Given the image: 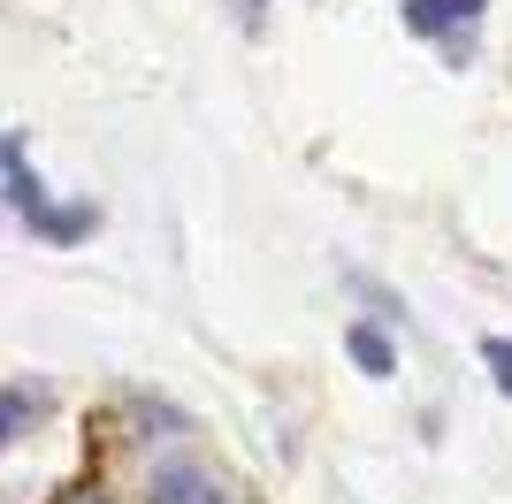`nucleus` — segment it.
Listing matches in <instances>:
<instances>
[{"label":"nucleus","instance_id":"nucleus-1","mask_svg":"<svg viewBox=\"0 0 512 504\" xmlns=\"http://www.w3.org/2000/svg\"><path fill=\"white\" fill-rule=\"evenodd\" d=\"M138 497L146 504H230V482L199 466L192 451H161V459L138 466Z\"/></svg>","mask_w":512,"mask_h":504},{"label":"nucleus","instance_id":"nucleus-2","mask_svg":"<svg viewBox=\"0 0 512 504\" xmlns=\"http://www.w3.org/2000/svg\"><path fill=\"white\" fill-rule=\"evenodd\" d=\"M482 8H490V0H406V31L413 39H444L451 62H467Z\"/></svg>","mask_w":512,"mask_h":504},{"label":"nucleus","instance_id":"nucleus-3","mask_svg":"<svg viewBox=\"0 0 512 504\" xmlns=\"http://www.w3.org/2000/svg\"><path fill=\"white\" fill-rule=\"evenodd\" d=\"M0 176H8V207H16L23 222H46V214H54V199H46V184H39V168L23 161V130H8V138H0Z\"/></svg>","mask_w":512,"mask_h":504},{"label":"nucleus","instance_id":"nucleus-4","mask_svg":"<svg viewBox=\"0 0 512 504\" xmlns=\"http://www.w3.org/2000/svg\"><path fill=\"white\" fill-rule=\"evenodd\" d=\"M344 352H352V367H360V375H398V344H390L383 329H375V321H352V329H344Z\"/></svg>","mask_w":512,"mask_h":504},{"label":"nucleus","instance_id":"nucleus-5","mask_svg":"<svg viewBox=\"0 0 512 504\" xmlns=\"http://www.w3.org/2000/svg\"><path fill=\"white\" fill-rule=\"evenodd\" d=\"M31 420H39V390H31V382H8V398H0V443H23L31 436Z\"/></svg>","mask_w":512,"mask_h":504},{"label":"nucleus","instance_id":"nucleus-6","mask_svg":"<svg viewBox=\"0 0 512 504\" xmlns=\"http://www.w3.org/2000/svg\"><path fill=\"white\" fill-rule=\"evenodd\" d=\"M92 222H100V207H54L46 222H31V237H46V245H77V237H92Z\"/></svg>","mask_w":512,"mask_h":504},{"label":"nucleus","instance_id":"nucleus-7","mask_svg":"<svg viewBox=\"0 0 512 504\" xmlns=\"http://www.w3.org/2000/svg\"><path fill=\"white\" fill-rule=\"evenodd\" d=\"M482 367H490V382L512 398V336H482Z\"/></svg>","mask_w":512,"mask_h":504},{"label":"nucleus","instance_id":"nucleus-8","mask_svg":"<svg viewBox=\"0 0 512 504\" xmlns=\"http://www.w3.org/2000/svg\"><path fill=\"white\" fill-rule=\"evenodd\" d=\"M54 504H115V497H107V489H92V482H77V489H62Z\"/></svg>","mask_w":512,"mask_h":504}]
</instances>
